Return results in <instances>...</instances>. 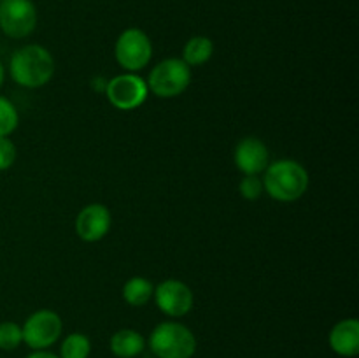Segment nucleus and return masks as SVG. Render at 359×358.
<instances>
[{
  "instance_id": "423d86ee",
  "label": "nucleus",
  "mask_w": 359,
  "mask_h": 358,
  "mask_svg": "<svg viewBox=\"0 0 359 358\" xmlns=\"http://www.w3.org/2000/svg\"><path fill=\"white\" fill-rule=\"evenodd\" d=\"M21 330H23V343L30 350H48L62 336L63 321L58 312L51 309H39L28 316Z\"/></svg>"
},
{
  "instance_id": "1a4fd4ad",
  "label": "nucleus",
  "mask_w": 359,
  "mask_h": 358,
  "mask_svg": "<svg viewBox=\"0 0 359 358\" xmlns=\"http://www.w3.org/2000/svg\"><path fill=\"white\" fill-rule=\"evenodd\" d=\"M154 302L158 309L168 318H182L188 314L195 304L191 288L179 279H165L154 286Z\"/></svg>"
},
{
  "instance_id": "f257e3e1",
  "label": "nucleus",
  "mask_w": 359,
  "mask_h": 358,
  "mask_svg": "<svg viewBox=\"0 0 359 358\" xmlns=\"http://www.w3.org/2000/svg\"><path fill=\"white\" fill-rule=\"evenodd\" d=\"M9 74L16 84L23 88L46 86L55 76V58L41 44H27L11 56Z\"/></svg>"
},
{
  "instance_id": "0eeeda50",
  "label": "nucleus",
  "mask_w": 359,
  "mask_h": 358,
  "mask_svg": "<svg viewBox=\"0 0 359 358\" xmlns=\"http://www.w3.org/2000/svg\"><path fill=\"white\" fill-rule=\"evenodd\" d=\"M105 95L112 107L119 111H135L147 100L149 88L146 79H142L139 74L125 72L109 79Z\"/></svg>"
},
{
  "instance_id": "aec40b11",
  "label": "nucleus",
  "mask_w": 359,
  "mask_h": 358,
  "mask_svg": "<svg viewBox=\"0 0 359 358\" xmlns=\"http://www.w3.org/2000/svg\"><path fill=\"white\" fill-rule=\"evenodd\" d=\"M16 144L11 140V137H0V172L9 171L16 161Z\"/></svg>"
},
{
  "instance_id": "39448f33",
  "label": "nucleus",
  "mask_w": 359,
  "mask_h": 358,
  "mask_svg": "<svg viewBox=\"0 0 359 358\" xmlns=\"http://www.w3.org/2000/svg\"><path fill=\"white\" fill-rule=\"evenodd\" d=\"M116 62L126 72H139L149 65L153 58V42L149 35L140 28H126L119 34L114 44Z\"/></svg>"
},
{
  "instance_id": "f03ea898",
  "label": "nucleus",
  "mask_w": 359,
  "mask_h": 358,
  "mask_svg": "<svg viewBox=\"0 0 359 358\" xmlns=\"http://www.w3.org/2000/svg\"><path fill=\"white\" fill-rule=\"evenodd\" d=\"M263 190L279 202H294L309 188V172L300 161L291 158L270 161L263 172Z\"/></svg>"
},
{
  "instance_id": "4468645a",
  "label": "nucleus",
  "mask_w": 359,
  "mask_h": 358,
  "mask_svg": "<svg viewBox=\"0 0 359 358\" xmlns=\"http://www.w3.org/2000/svg\"><path fill=\"white\" fill-rule=\"evenodd\" d=\"M214 55V42L205 35L188 39L182 48V62L188 67H198L209 62Z\"/></svg>"
},
{
  "instance_id": "f3484780",
  "label": "nucleus",
  "mask_w": 359,
  "mask_h": 358,
  "mask_svg": "<svg viewBox=\"0 0 359 358\" xmlns=\"http://www.w3.org/2000/svg\"><path fill=\"white\" fill-rule=\"evenodd\" d=\"M20 125L18 109L9 98L0 95V137H9Z\"/></svg>"
},
{
  "instance_id": "9b49d317",
  "label": "nucleus",
  "mask_w": 359,
  "mask_h": 358,
  "mask_svg": "<svg viewBox=\"0 0 359 358\" xmlns=\"http://www.w3.org/2000/svg\"><path fill=\"white\" fill-rule=\"evenodd\" d=\"M233 161L244 175H259L270 164V151L258 137H244L233 150Z\"/></svg>"
},
{
  "instance_id": "f8f14e48",
  "label": "nucleus",
  "mask_w": 359,
  "mask_h": 358,
  "mask_svg": "<svg viewBox=\"0 0 359 358\" xmlns=\"http://www.w3.org/2000/svg\"><path fill=\"white\" fill-rule=\"evenodd\" d=\"M330 347L340 357H356L359 353V321L347 318L337 323L330 332Z\"/></svg>"
},
{
  "instance_id": "9d476101",
  "label": "nucleus",
  "mask_w": 359,
  "mask_h": 358,
  "mask_svg": "<svg viewBox=\"0 0 359 358\" xmlns=\"http://www.w3.org/2000/svg\"><path fill=\"white\" fill-rule=\"evenodd\" d=\"M112 225L111 211L104 204H88L79 211L76 218V234L84 242H98L109 234Z\"/></svg>"
},
{
  "instance_id": "6e6552de",
  "label": "nucleus",
  "mask_w": 359,
  "mask_h": 358,
  "mask_svg": "<svg viewBox=\"0 0 359 358\" xmlns=\"http://www.w3.org/2000/svg\"><path fill=\"white\" fill-rule=\"evenodd\" d=\"M34 0H0V30L11 39H25L37 27Z\"/></svg>"
},
{
  "instance_id": "4be33fe9",
  "label": "nucleus",
  "mask_w": 359,
  "mask_h": 358,
  "mask_svg": "<svg viewBox=\"0 0 359 358\" xmlns=\"http://www.w3.org/2000/svg\"><path fill=\"white\" fill-rule=\"evenodd\" d=\"M4 79H6V67H4V63L0 62V86L4 84Z\"/></svg>"
},
{
  "instance_id": "6ab92c4d",
  "label": "nucleus",
  "mask_w": 359,
  "mask_h": 358,
  "mask_svg": "<svg viewBox=\"0 0 359 358\" xmlns=\"http://www.w3.org/2000/svg\"><path fill=\"white\" fill-rule=\"evenodd\" d=\"M238 193L245 200H258L262 193H265L262 178L259 175H244L238 183Z\"/></svg>"
},
{
  "instance_id": "2eb2a0df",
  "label": "nucleus",
  "mask_w": 359,
  "mask_h": 358,
  "mask_svg": "<svg viewBox=\"0 0 359 358\" xmlns=\"http://www.w3.org/2000/svg\"><path fill=\"white\" fill-rule=\"evenodd\" d=\"M123 298L128 305L133 307H142L153 298L154 284L142 276H133L123 284Z\"/></svg>"
},
{
  "instance_id": "412c9836",
  "label": "nucleus",
  "mask_w": 359,
  "mask_h": 358,
  "mask_svg": "<svg viewBox=\"0 0 359 358\" xmlns=\"http://www.w3.org/2000/svg\"><path fill=\"white\" fill-rule=\"evenodd\" d=\"M27 358H60L58 354L51 353V351L48 350H39V351H34V353L28 354Z\"/></svg>"
},
{
  "instance_id": "ddd939ff",
  "label": "nucleus",
  "mask_w": 359,
  "mask_h": 358,
  "mask_svg": "<svg viewBox=\"0 0 359 358\" xmlns=\"http://www.w3.org/2000/svg\"><path fill=\"white\" fill-rule=\"evenodd\" d=\"M146 350V339L133 329H121L112 333L111 351L118 358H135Z\"/></svg>"
},
{
  "instance_id": "a211bd4d",
  "label": "nucleus",
  "mask_w": 359,
  "mask_h": 358,
  "mask_svg": "<svg viewBox=\"0 0 359 358\" xmlns=\"http://www.w3.org/2000/svg\"><path fill=\"white\" fill-rule=\"evenodd\" d=\"M23 343V330L16 321L0 323V350L14 351Z\"/></svg>"
},
{
  "instance_id": "7ed1b4c3",
  "label": "nucleus",
  "mask_w": 359,
  "mask_h": 358,
  "mask_svg": "<svg viewBox=\"0 0 359 358\" xmlns=\"http://www.w3.org/2000/svg\"><path fill=\"white\" fill-rule=\"evenodd\" d=\"M149 350L156 358H191L196 351V337L179 321H163L149 336Z\"/></svg>"
},
{
  "instance_id": "20e7f679",
  "label": "nucleus",
  "mask_w": 359,
  "mask_h": 358,
  "mask_svg": "<svg viewBox=\"0 0 359 358\" xmlns=\"http://www.w3.org/2000/svg\"><path fill=\"white\" fill-rule=\"evenodd\" d=\"M146 83L158 98H175L191 84V67L181 58H165L151 69Z\"/></svg>"
},
{
  "instance_id": "dca6fc26",
  "label": "nucleus",
  "mask_w": 359,
  "mask_h": 358,
  "mask_svg": "<svg viewBox=\"0 0 359 358\" xmlns=\"http://www.w3.org/2000/svg\"><path fill=\"white\" fill-rule=\"evenodd\" d=\"M91 353L90 337L81 332H72L62 340L60 358H88Z\"/></svg>"
}]
</instances>
